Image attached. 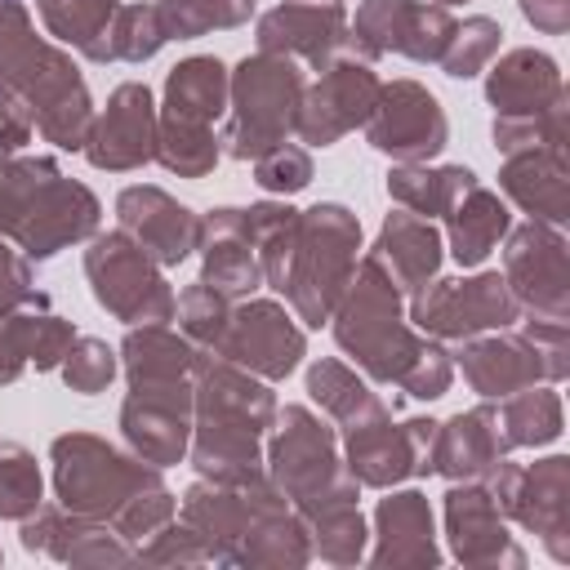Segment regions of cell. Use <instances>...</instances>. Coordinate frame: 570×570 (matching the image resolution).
Instances as JSON below:
<instances>
[{
	"instance_id": "obj_1",
	"label": "cell",
	"mask_w": 570,
	"mask_h": 570,
	"mask_svg": "<svg viewBox=\"0 0 570 570\" xmlns=\"http://www.w3.org/2000/svg\"><path fill=\"white\" fill-rule=\"evenodd\" d=\"M334 338L370 379L396 383L405 396L436 401L454 379L450 356L401 321V289L370 254L356 263L334 307Z\"/></svg>"
},
{
	"instance_id": "obj_2",
	"label": "cell",
	"mask_w": 570,
	"mask_h": 570,
	"mask_svg": "<svg viewBox=\"0 0 570 570\" xmlns=\"http://www.w3.org/2000/svg\"><path fill=\"white\" fill-rule=\"evenodd\" d=\"M53 485L67 512L111 525L120 539H147L174 521V494L156 463L129 459L94 432H67L53 441Z\"/></svg>"
},
{
	"instance_id": "obj_3",
	"label": "cell",
	"mask_w": 570,
	"mask_h": 570,
	"mask_svg": "<svg viewBox=\"0 0 570 570\" xmlns=\"http://www.w3.org/2000/svg\"><path fill=\"white\" fill-rule=\"evenodd\" d=\"M196 383H191V401H196V445H191V463L200 476H214L223 485H245L258 481V441L276 419V401L272 392L249 379L240 365L232 361H209L196 356L191 365Z\"/></svg>"
},
{
	"instance_id": "obj_4",
	"label": "cell",
	"mask_w": 570,
	"mask_h": 570,
	"mask_svg": "<svg viewBox=\"0 0 570 570\" xmlns=\"http://www.w3.org/2000/svg\"><path fill=\"white\" fill-rule=\"evenodd\" d=\"M0 89L13 94L53 147H85L94 107L76 62L31 31L27 0H0Z\"/></svg>"
},
{
	"instance_id": "obj_5",
	"label": "cell",
	"mask_w": 570,
	"mask_h": 570,
	"mask_svg": "<svg viewBox=\"0 0 570 570\" xmlns=\"http://www.w3.org/2000/svg\"><path fill=\"white\" fill-rule=\"evenodd\" d=\"M98 227V200L53 160H0V240H18L27 258H53L62 245Z\"/></svg>"
},
{
	"instance_id": "obj_6",
	"label": "cell",
	"mask_w": 570,
	"mask_h": 570,
	"mask_svg": "<svg viewBox=\"0 0 570 570\" xmlns=\"http://www.w3.org/2000/svg\"><path fill=\"white\" fill-rule=\"evenodd\" d=\"M356 249H361L356 214L334 200L312 205L294 218L285 263H281V276L272 289H281L289 298V307L298 312L303 325L321 330L334 316V307L356 272Z\"/></svg>"
},
{
	"instance_id": "obj_7",
	"label": "cell",
	"mask_w": 570,
	"mask_h": 570,
	"mask_svg": "<svg viewBox=\"0 0 570 570\" xmlns=\"http://www.w3.org/2000/svg\"><path fill=\"white\" fill-rule=\"evenodd\" d=\"M227 67L218 58H183L165 80V111L156 116V160L178 178H205L218 160L214 120L227 116Z\"/></svg>"
},
{
	"instance_id": "obj_8",
	"label": "cell",
	"mask_w": 570,
	"mask_h": 570,
	"mask_svg": "<svg viewBox=\"0 0 570 570\" xmlns=\"http://www.w3.org/2000/svg\"><path fill=\"white\" fill-rule=\"evenodd\" d=\"M459 370L468 387L485 401L512 396L539 379L561 383L566 379V321L561 316H517L508 330H490L476 338H463Z\"/></svg>"
},
{
	"instance_id": "obj_9",
	"label": "cell",
	"mask_w": 570,
	"mask_h": 570,
	"mask_svg": "<svg viewBox=\"0 0 570 570\" xmlns=\"http://www.w3.org/2000/svg\"><path fill=\"white\" fill-rule=\"evenodd\" d=\"M303 71L289 58L276 53H254L245 58L232 80H227V125H223V147L232 160H254L267 147L285 142L298 125V102H303Z\"/></svg>"
},
{
	"instance_id": "obj_10",
	"label": "cell",
	"mask_w": 570,
	"mask_h": 570,
	"mask_svg": "<svg viewBox=\"0 0 570 570\" xmlns=\"http://www.w3.org/2000/svg\"><path fill=\"white\" fill-rule=\"evenodd\" d=\"M272 485L294 499V512H312L321 503L356 499V476L338 468L334 432L303 405L281 410V428L272 436Z\"/></svg>"
},
{
	"instance_id": "obj_11",
	"label": "cell",
	"mask_w": 570,
	"mask_h": 570,
	"mask_svg": "<svg viewBox=\"0 0 570 570\" xmlns=\"http://www.w3.org/2000/svg\"><path fill=\"white\" fill-rule=\"evenodd\" d=\"M156 267L160 263L125 232H107L85 249V276L98 307L125 325H160L174 316V289Z\"/></svg>"
},
{
	"instance_id": "obj_12",
	"label": "cell",
	"mask_w": 570,
	"mask_h": 570,
	"mask_svg": "<svg viewBox=\"0 0 570 570\" xmlns=\"http://www.w3.org/2000/svg\"><path fill=\"white\" fill-rule=\"evenodd\" d=\"M485 481L503 517L534 530L557 561H570V459L566 454L539 459L534 468H517L503 459Z\"/></svg>"
},
{
	"instance_id": "obj_13",
	"label": "cell",
	"mask_w": 570,
	"mask_h": 570,
	"mask_svg": "<svg viewBox=\"0 0 570 570\" xmlns=\"http://www.w3.org/2000/svg\"><path fill=\"white\" fill-rule=\"evenodd\" d=\"M289 205H249V209H214L200 223L205 249V285L227 298L254 294L263 285V240L289 218Z\"/></svg>"
},
{
	"instance_id": "obj_14",
	"label": "cell",
	"mask_w": 570,
	"mask_h": 570,
	"mask_svg": "<svg viewBox=\"0 0 570 570\" xmlns=\"http://www.w3.org/2000/svg\"><path fill=\"white\" fill-rule=\"evenodd\" d=\"M410 316L428 338L463 343V338H476V334H490V330H508L521 316V307L508 294L499 272H476V276L423 285L414 294Z\"/></svg>"
},
{
	"instance_id": "obj_15",
	"label": "cell",
	"mask_w": 570,
	"mask_h": 570,
	"mask_svg": "<svg viewBox=\"0 0 570 570\" xmlns=\"http://www.w3.org/2000/svg\"><path fill=\"white\" fill-rule=\"evenodd\" d=\"M191 383L187 374H134L129 396L120 405V428L125 441L134 445L138 459L165 468L187 454L191 436Z\"/></svg>"
},
{
	"instance_id": "obj_16",
	"label": "cell",
	"mask_w": 570,
	"mask_h": 570,
	"mask_svg": "<svg viewBox=\"0 0 570 570\" xmlns=\"http://www.w3.org/2000/svg\"><path fill=\"white\" fill-rule=\"evenodd\" d=\"M503 285L530 316H561L570 307V254L566 236L552 223H521L508 227L503 245Z\"/></svg>"
},
{
	"instance_id": "obj_17",
	"label": "cell",
	"mask_w": 570,
	"mask_h": 570,
	"mask_svg": "<svg viewBox=\"0 0 570 570\" xmlns=\"http://www.w3.org/2000/svg\"><path fill=\"white\" fill-rule=\"evenodd\" d=\"M454 18L432 0H365L352 22L356 58L374 62L379 53H401L410 62H441Z\"/></svg>"
},
{
	"instance_id": "obj_18",
	"label": "cell",
	"mask_w": 570,
	"mask_h": 570,
	"mask_svg": "<svg viewBox=\"0 0 570 570\" xmlns=\"http://www.w3.org/2000/svg\"><path fill=\"white\" fill-rule=\"evenodd\" d=\"M365 142L401 165H428L450 142V120L441 102L419 80H392L379 89L370 120L361 125Z\"/></svg>"
},
{
	"instance_id": "obj_19",
	"label": "cell",
	"mask_w": 570,
	"mask_h": 570,
	"mask_svg": "<svg viewBox=\"0 0 570 570\" xmlns=\"http://www.w3.org/2000/svg\"><path fill=\"white\" fill-rule=\"evenodd\" d=\"M432 441H436L432 419L392 423L383 405L347 428V472L356 476V485H379V490L396 485L401 476H423L432 472Z\"/></svg>"
},
{
	"instance_id": "obj_20",
	"label": "cell",
	"mask_w": 570,
	"mask_h": 570,
	"mask_svg": "<svg viewBox=\"0 0 570 570\" xmlns=\"http://www.w3.org/2000/svg\"><path fill=\"white\" fill-rule=\"evenodd\" d=\"M258 53L307 62L325 71L338 58H356L347 9L338 0H285L258 18Z\"/></svg>"
},
{
	"instance_id": "obj_21",
	"label": "cell",
	"mask_w": 570,
	"mask_h": 570,
	"mask_svg": "<svg viewBox=\"0 0 570 570\" xmlns=\"http://www.w3.org/2000/svg\"><path fill=\"white\" fill-rule=\"evenodd\" d=\"M379 89H383V80L374 76V67L365 58L330 62L321 71V80L312 89H303L294 134L307 147H334L343 134H352L356 125L370 120V111L379 102Z\"/></svg>"
},
{
	"instance_id": "obj_22",
	"label": "cell",
	"mask_w": 570,
	"mask_h": 570,
	"mask_svg": "<svg viewBox=\"0 0 570 570\" xmlns=\"http://www.w3.org/2000/svg\"><path fill=\"white\" fill-rule=\"evenodd\" d=\"M214 352L258 379H285V374H294V365L303 356V330L294 325V316L281 303L249 298V303L232 307L227 330Z\"/></svg>"
},
{
	"instance_id": "obj_23",
	"label": "cell",
	"mask_w": 570,
	"mask_h": 570,
	"mask_svg": "<svg viewBox=\"0 0 570 570\" xmlns=\"http://www.w3.org/2000/svg\"><path fill=\"white\" fill-rule=\"evenodd\" d=\"M85 156L94 169H138L156 156V107H151V89L138 80H125L111 89L107 111L94 116L89 138H85Z\"/></svg>"
},
{
	"instance_id": "obj_24",
	"label": "cell",
	"mask_w": 570,
	"mask_h": 570,
	"mask_svg": "<svg viewBox=\"0 0 570 570\" xmlns=\"http://www.w3.org/2000/svg\"><path fill=\"white\" fill-rule=\"evenodd\" d=\"M445 530L454 557L468 566H525V552L512 543L494 494L481 481H454L445 494Z\"/></svg>"
},
{
	"instance_id": "obj_25",
	"label": "cell",
	"mask_w": 570,
	"mask_h": 570,
	"mask_svg": "<svg viewBox=\"0 0 570 570\" xmlns=\"http://www.w3.org/2000/svg\"><path fill=\"white\" fill-rule=\"evenodd\" d=\"M116 214H120V232L138 240L160 267L183 263L200 245V218L160 187H125Z\"/></svg>"
},
{
	"instance_id": "obj_26",
	"label": "cell",
	"mask_w": 570,
	"mask_h": 570,
	"mask_svg": "<svg viewBox=\"0 0 570 570\" xmlns=\"http://www.w3.org/2000/svg\"><path fill=\"white\" fill-rule=\"evenodd\" d=\"M485 98L494 107V120H530L566 107V80L552 53L543 49H512L503 62L490 67Z\"/></svg>"
},
{
	"instance_id": "obj_27",
	"label": "cell",
	"mask_w": 570,
	"mask_h": 570,
	"mask_svg": "<svg viewBox=\"0 0 570 570\" xmlns=\"http://www.w3.org/2000/svg\"><path fill=\"white\" fill-rule=\"evenodd\" d=\"M71 343H76L71 321H62L49 307V298L31 289L18 307L0 316V383H13L27 365L53 370Z\"/></svg>"
},
{
	"instance_id": "obj_28",
	"label": "cell",
	"mask_w": 570,
	"mask_h": 570,
	"mask_svg": "<svg viewBox=\"0 0 570 570\" xmlns=\"http://www.w3.org/2000/svg\"><path fill=\"white\" fill-rule=\"evenodd\" d=\"M503 459H508V441H503L494 405H476V410L454 414L450 423H436L432 472L450 481H485Z\"/></svg>"
},
{
	"instance_id": "obj_29",
	"label": "cell",
	"mask_w": 570,
	"mask_h": 570,
	"mask_svg": "<svg viewBox=\"0 0 570 570\" xmlns=\"http://www.w3.org/2000/svg\"><path fill=\"white\" fill-rule=\"evenodd\" d=\"M499 187L512 205H521L530 218L561 227L570 214V178H566V147H539V151H512L503 156Z\"/></svg>"
},
{
	"instance_id": "obj_30",
	"label": "cell",
	"mask_w": 570,
	"mask_h": 570,
	"mask_svg": "<svg viewBox=\"0 0 570 570\" xmlns=\"http://www.w3.org/2000/svg\"><path fill=\"white\" fill-rule=\"evenodd\" d=\"M441 218H445L450 254H454L459 267H476V263H485V258L494 254V245L508 236V227H512L508 205H503L476 174L459 187V196L450 200V209H445Z\"/></svg>"
},
{
	"instance_id": "obj_31",
	"label": "cell",
	"mask_w": 570,
	"mask_h": 570,
	"mask_svg": "<svg viewBox=\"0 0 570 570\" xmlns=\"http://www.w3.org/2000/svg\"><path fill=\"white\" fill-rule=\"evenodd\" d=\"M370 258L396 281V289L419 294L436 276V267H441V236H436V227L423 214L396 209V214H387Z\"/></svg>"
},
{
	"instance_id": "obj_32",
	"label": "cell",
	"mask_w": 570,
	"mask_h": 570,
	"mask_svg": "<svg viewBox=\"0 0 570 570\" xmlns=\"http://www.w3.org/2000/svg\"><path fill=\"white\" fill-rule=\"evenodd\" d=\"M120 534L98 525L94 517H62L53 508H36L31 517H22V548L27 552H49L58 561H129L134 552L125 543H116Z\"/></svg>"
},
{
	"instance_id": "obj_33",
	"label": "cell",
	"mask_w": 570,
	"mask_h": 570,
	"mask_svg": "<svg viewBox=\"0 0 570 570\" xmlns=\"http://www.w3.org/2000/svg\"><path fill=\"white\" fill-rule=\"evenodd\" d=\"M53 40L71 45L89 62H120V0H36Z\"/></svg>"
},
{
	"instance_id": "obj_34",
	"label": "cell",
	"mask_w": 570,
	"mask_h": 570,
	"mask_svg": "<svg viewBox=\"0 0 570 570\" xmlns=\"http://www.w3.org/2000/svg\"><path fill=\"white\" fill-rule=\"evenodd\" d=\"M379 525V548H374V566H436V539H432V512L428 499L419 490H401L387 494L374 512Z\"/></svg>"
},
{
	"instance_id": "obj_35",
	"label": "cell",
	"mask_w": 570,
	"mask_h": 570,
	"mask_svg": "<svg viewBox=\"0 0 570 570\" xmlns=\"http://www.w3.org/2000/svg\"><path fill=\"white\" fill-rule=\"evenodd\" d=\"M499 428L508 450L517 445H548L561 436V396L552 387H521L512 396H499Z\"/></svg>"
},
{
	"instance_id": "obj_36",
	"label": "cell",
	"mask_w": 570,
	"mask_h": 570,
	"mask_svg": "<svg viewBox=\"0 0 570 570\" xmlns=\"http://www.w3.org/2000/svg\"><path fill=\"white\" fill-rule=\"evenodd\" d=\"M307 392H312V401H316L334 423H343V428H352V423H361L365 414L383 410V401H379L343 361H334V356H325V361H316V365L307 370Z\"/></svg>"
},
{
	"instance_id": "obj_37",
	"label": "cell",
	"mask_w": 570,
	"mask_h": 570,
	"mask_svg": "<svg viewBox=\"0 0 570 570\" xmlns=\"http://www.w3.org/2000/svg\"><path fill=\"white\" fill-rule=\"evenodd\" d=\"M472 178V169L463 165H441V169H428V165H396L387 174V196L401 200L405 209L432 218V214H445L450 200L459 196V187Z\"/></svg>"
},
{
	"instance_id": "obj_38",
	"label": "cell",
	"mask_w": 570,
	"mask_h": 570,
	"mask_svg": "<svg viewBox=\"0 0 570 570\" xmlns=\"http://www.w3.org/2000/svg\"><path fill=\"white\" fill-rule=\"evenodd\" d=\"M160 18L165 40H196L205 31L240 27L254 13V0H147Z\"/></svg>"
},
{
	"instance_id": "obj_39",
	"label": "cell",
	"mask_w": 570,
	"mask_h": 570,
	"mask_svg": "<svg viewBox=\"0 0 570 570\" xmlns=\"http://www.w3.org/2000/svg\"><path fill=\"white\" fill-rule=\"evenodd\" d=\"M499 45H503V27L494 18H485V13H472V18L454 22L450 45L441 53V71L454 76V80H472V76H481L490 67Z\"/></svg>"
},
{
	"instance_id": "obj_40",
	"label": "cell",
	"mask_w": 570,
	"mask_h": 570,
	"mask_svg": "<svg viewBox=\"0 0 570 570\" xmlns=\"http://www.w3.org/2000/svg\"><path fill=\"white\" fill-rule=\"evenodd\" d=\"M174 316H178V330H183L191 343L218 347V338H223V330H227V316H232V303H227V294H218L214 285L196 281V285H187V289L174 298Z\"/></svg>"
},
{
	"instance_id": "obj_41",
	"label": "cell",
	"mask_w": 570,
	"mask_h": 570,
	"mask_svg": "<svg viewBox=\"0 0 570 570\" xmlns=\"http://www.w3.org/2000/svg\"><path fill=\"white\" fill-rule=\"evenodd\" d=\"M40 508V468L18 441H0V517L22 521Z\"/></svg>"
},
{
	"instance_id": "obj_42",
	"label": "cell",
	"mask_w": 570,
	"mask_h": 570,
	"mask_svg": "<svg viewBox=\"0 0 570 570\" xmlns=\"http://www.w3.org/2000/svg\"><path fill=\"white\" fill-rule=\"evenodd\" d=\"M254 183L263 191H276V196L303 191L312 183V156H307V147H298V142L267 147L263 156H254Z\"/></svg>"
},
{
	"instance_id": "obj_43",
	"label": "cell",
	"mask_w": 570,
	"mask_h": 570,
	"mask_svg": "<svg viewBox=\"0 0 570 570\" xmlns=\"http://www.w3.org/2000/svg\"><path fill=\"white\" fill-rule=\"evenodd\" d=\"M62 379H67L71 392H80V396H98V392L116 379V352H111L102 338H76V343L67 347Z\"/></svg>"
},
{
	"instance_id": "obj_44",
	"label": "cell",
	"mask_w": 570,
	"mask_h": 570,
	"mask_svg": "<svg viewBox=\"0 0 570 570\" xmlns=\"http://www.w3.org/2000/svg\"><path fill=\"white\" fill-rule=\"evenodd\" d=\"M525 22L543 36H561L570 27V0H517Z\"/></svg>"
},
{
	"instance_id": "obj_45",
	"label": "cell",
	"mask_w": 570,
	"mask_h": 570,
	"mask_svg": "<svg viewBox=\"0 0 570 570\" xmlns=\"http://www.w3.org/2000/svg\"><path fill=\"white\" fill-rule=\"evenodd\" d=\"M432 4H445V9H450V4H459V0H432Z\"/></svg>"
}]
</instances>
